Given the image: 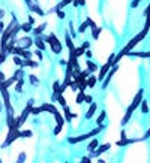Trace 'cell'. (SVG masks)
<instances>
[{"label":"cell","mask_w":150,"mask_h":163,"mask_svg":"<svg viewBox=\"0 0 150 163\" xmlns=\"http://www.w3.org/2000/svg\"><path fill=\"white\" fill-rule=\"evenodd\" d=\"M143 97H144V90L143 88H140L138 90V93L135 94V97H134V100H132V103L129 105V108L126 109V112H125V115H123V120H122V126H125V124H128L129 123V120H131V117H132V114H134V111L141 105V102H143Z\"/></svg>","instance_id":"1"},{"label":"cell","mask_w":150,"mask_h":163,"mask_svg":"<svg viewBox=\"0 0 150 163\" xmlns=\"http://www.w3.org/2000/svg\"><path fill=\"white\" fill-rule=\"evenodd\" d=\"M105 129V126L104 124H99L98 127H95V129H92L90 132H87V133H84V135H80V136H69L66 141H68V144H78V142H83V141H86V139H90V138H95L96 135H99L102 130Z\"/></svg>","instance_id":"2"},{"label":"cell","mask_w":150,"mask_h":163,"mask_svg":"<svg viewBox=\"0 0 150 163\" xmlns=\"http://www.w3.org/2000/svg\"><path fill=\"white\" fill-rule=\"evenodd\" d=\"M42 39H44V42L48 44V47L51 48V53H54V54H60L62 53L63 45H62V42L57 39V36L54 33H50L48 36H44L42 35Z\"/></svg>","instance_id":"3"},{"label":"cell","mask_w":150,"mask_h":163,"mask_svg":"<svg viewBox=\"0 0 150 163\" xmlns=\"http://www.w3.org/2000/svg\"><path fill=\"white\" fill-rule=\"evenodd\" d=\"M20 130H21V129H18L17 126L11 127V129H9V133H8V136H6V139H5V142L2 144V148H8L12 142H15V141L20 138Z\"/></svg>","instance_id":"4"},{"label":"cell","mask_w":150,"mask_h":163,"mask_svg":"<svg viewBox=\"0 0 150 163\" xmlns=\"http://www.w3.org/2000/svg\"><path fill=\"white\" fill-rule=\"evenodd\" d=\"M114 57H116V54H111V56L108 57L107 63H105V64L99 69V75H98V81H99V82H102V81L105 79L107 73H108V72H110V69L113 67V63H111V61H113V59H114Z\"/></svg>","instance_id":"5"},{"label":"cell","mask_w":150,"mask_h":163,"mask_svg":"<svg viewBox=\"0 0 150 163\" xmlns=\"http://www.w3.org/2000/svg\"><path fill=\"white\" fill-rule=\"evenodd\" d=\"M33 45V39L30 36H23L20 39H17V47H21L23 50H29Z\"/></svg>","instance_id":"6"},{"label":"cell","mask_w":150,"mask_h":163,"mask_svg":"<svg viewBox=\"0 0 150 163\" xmlns=\"http://www.w3.org/2000/svg\"><path fill=\"white\" fill-rule=\"evenodd\" d=\"M119 70V66L116 64V66H113L111 69H110V72L107 73V76H105V79L102 81V88H107L108 85H110V81H111V78L116 75V72Z\"/></svg>","instance_id":"7"},{"label":"cell","mask_w":150,"mask_h":163,"mask_svg":"<svg viewBox=\"0 0 150 163\" xmlns=\"http://www.w3.org/2000/svg\"><path fill=\"white\" fill-rule=\"evenodd\" d=\"M110 148H111V144H102V145H99V147L90 154V157H98V159H99V156L104 154L105 151H108Z\"/></svg>","instance_id":"8"},{"label":"cell","mask_w":150,"mask_h":163,"mask_svg":"<svg viewBox=\"0 0 150 163\" xmlns=\"http://www.w3.org/2000/svg\"><path fill=\"white\" fill-rule=\"evenodd\" d=\"M63 117H65V120H66V123H71L74 118H77V114H74V112H71V109H69V106L66 105V106H63Z\"/></svg>","instance_id":"9"},{"label":"cell","mask_w":150,"mask_h":163,"mask_svg":"<svg viewBox=\"0 0 150 163\" xmlns=\"http://www.w3.org/2000/svg\"><path fill=\"white\" fill-rule=\"evenodd\" d=\"M47 23H41V26H38V27H33V30H32V33L35 35V38H38V36H42L44 35V30L47 29Z\"/></svg>","instance_id":"10"},{"label":"cell","mask_w":150,"mask_h":163,"mask_svg":"<svg viewBox=\"0 0 150 163\" xmlns=\"http://www.w3.org/2000/svg\"><path fill=\"white\" fill-rule=\"evenodd\" d=\"M33 45L36 47V50H41V51H45V50H47V47H45V42H44L42 36L35 38V39H33Z\"/></svg>","instance_id":"11"},{"label":"cell","mask_w":150,"mask_h":163,"mask_svg":"<svg viewBox=\"0 0 150 163\" xmlns=\"http://www.w3.org/2000/svg\"><path fill=\"white\" fill-rule=\"evenodd\" d=\"M41 108H42V111L44 112H50V114H54V112H57V106L51 102V103H42L41 105Z\"/></svg>","instance_id":"12"},{"label":"cell","mask_w":150,"mask_h":163,"mask_svg":"<svg viewBox=\"0 0 150 163\" xmlns=\"http://www.w3.org/2000/svg\"><path fill=\"white\" fill-rule=\"evenodd\" d=\"M98 111V103H90L89 105V109L86 111V118L87 120H90V118H93V115H95V112Z\"/></svg>","instance_id":"13"},{"label":"cell","mask_w":150,"mask_h":163,"mask_svg":"<svg viewBox=\"0 0 150 163\" xmlns=\"http://www.w3.org/2000/svg\"><path fill=\"white\" fill-rule=\"evenodd\" d=\"M29 9H30L32 12H35V14H38L39 17H44V15L47 14V12H44V9H42V8H41L39 5H36V3H33V5H30V6H29Z\"/></svg>","instance_id":"14"},{"label":"cell","mask_w":150,"mask_h":163,"mask_svg":"<svg viewBox=\"0 0 150 163\" xmlns=\"http://www.w3.org/2000/svg\"><path fill=\"white\" fill-rule=\"evenodd\" d=\"M65 44H66V47H68L69 51H74V50H75V45H74V42H72V38L69 36V32L65 33Z\"/></svg>","instance_id":"15"},{"label":"cell","mask_w":150,"mask_h":163,"mask_svg":"<svg viewBox=\"0 0 150 163\" xmlns=\"http://www.w3.org/2000/svg\"><path fill=\"white\" fill-rule=\"evenodd\" d=\"M126 56H129V57H143V59H150V51H147V53H137V51H129Z\"/></svg>","instance_id":"16"},{"label":"cell","mask_w":150,"mask_h":163,"mask_svg":"<svg viewBox=\"0 0 150 163\" xmlns=\"http://www.w3.org/2000/svg\"><path fill=\"white\" fill-rule=\"evenodd\" d=\"M99 147V141L96 139V138H92V141L87 144V151H90V153H93L96 148Z\"/></svg>","instance_id":"17"},{"label":"cell","mask_w":150,"mask_h":163,"mask_svg":"<svg viewBox=\"0 0 150 163\" xmlns=\"http://www.w3.org/2000/svg\"><path fill=\"white\" fill-rule=\"evenodd\" d=\"M53 115H54V118H56V123H57V124H60V126H65V124H66V120H65V117H63V115H62L59 111H57V112H54Z\"/></svg>","instance_id":"18"},{"label":"cell","mask_w":150,"mask_h":163,"mask_svg":"<svg viewBox=\"0 0 150 163\" xmlns=\"http://www.w3.org/2000/svg\"><path fill=\"white\" fill-rule=\"evenodd\" d=\"M86 66H87V69H89L92 73L98 70V64H96V63H93V61H92V60H89V59H86Z\"/></svg>","instance_id":"19"},{"label":"cell","mask_w":150,"mask_h":163,"mask_svg":"<svg viewBox=\"0 0 150 163\" xmlns=\"http://www.w3.org/2000/svg\"><path fill=\"white\" fill-rule=\"evenodd\" d=\"M17 81H18V79H17V78H15L14 75H12V76H11L9 79H6V81H3V87L9 90V87H11V85H14V84H15Z\"/></svg>","instance_id":"20"},{"label":"cell","mask_w":150,"mask_h":163,"mask_svg":"<svg viewBox=\"0 0 150 163\" xmlns=\"http://www.w3.org/2000/svg\"><path fill=\"white\" fill-rule=\"evenodd\" d=\"M96 82H98V76L90 75V76L87 78V87H89V88H93V87L96 85Z\"/></svg>","instance_id":"21"},{"label":"cell","mask_w":150,"mask_h":163,"mask_svg":"<svg viewBox=\"0 0 150 163\" xmlns=\"http://www.w3.org/2000/svg\"><path fill=\"white\" fill-rule=\"evenodd\" d=\"M23 87H24V78H20L15 82V91L17 93H23Z\"/></svg>","instance_id":"22"},{"label":"cell","mask_w":150,"mask_h":163,"mask_svg":"<svg viewBox=\"0 0 150 163\" xmlns=\"http://www.w3.org/2000/svg\"><path fill=\"white\" fill-rule=\"evenodd\" d=\"M105 118H107V111H101V114H99V117L96 118V124L99 126V124H104V121H105Z\"/></svg>","instance_id":"23"},{"label":"cell","mask_w":150,"mask_h":163,"mask_svg":"<svg viewBox=\"0 0 150 163\" xmlns=\"http://www.w3.org/2000/svg\"><path fill=\"white\" fill-rule=\"evenodd\" d=\"M140 139H120L119 142H117V145L119 147H125V145H129V144H132V142H138Z\"/></svg>","instance_id":"24"},{"label":"cell","mask_w":150,"mask_h":163,"mask_svg":"<svg viewBox=\"0 0 150 163\" xmlns=\"http://www.w3.org/2000/svg\"><path fill=\"white\" fill-rule=\"evenodd\" d=\"M21 30H23L26 35H29V33L33 30V26H32V24H29V23H24V24H21Z\"/></svg>","instance_id":"25"},{"label":"cell","mask_w":150,"mask_h":163,"mask_svg":"<svg viewBox=\"0 0 150 163\" xmlns=\"http://www.w3.org/2000/svg\"><path fill=\"white\" fill-rule=\"evenodd\" d=\"M101 32H102V29H101V27H95V29H92V38H93L95 41H98V39H99Z\"/></svg>","instance_id":"26"},{"label":"cell","mask_w":150,"mask_h":163,"mask_svg":"<svg viewBox=\"0 0 150 163\" xmlns=\"http://www.w3.org/2000/svg\"><path fill=\"white\" fill-rule=\"evenodd\" d=\"M74 53H75V57H77V59H80V57H83V56H84L86 50H84L83 47H77V48L74 50Z\"/></svg>","instance_id":"27"},{"label":"cell","mask_w":150,"mask_h":163,"mask_svg":"<svg viewBox=\"0 0 150 163\" xmlns=\"http://www.w3.org/2000/svg\"><path fill=\"white\" fill-rule=\"evenodd\" d=\"M12 60H14V63H15L18 67H24V60H23L21 57H18V56H14V57H12Z\"/></svg>","instance_id":"28"},{"label":"cell","mask_w":150,"mask_h":163,"mask_svg":"<svg viewBox=\"0 0 150 163\" xmlns=\"http://www.w3.org/2000/svg\"><path fill=\"white\" fill-rule=\"evenodd\" d=\"M24 67H38V61L29 59V60H24Z\"/></svg>","instance_id":"29"},{"label":"cell","mask_w":150,"mask_h":163,"mask_svg":"<svg viewBox=\"0 0 150 163\" xmlns=\"http://www.w3.org/2000/svg\"><path fill=\"white\" fill-rule=\"evenodd\" d=\"M29 81H30V84L33 85V87H38L39 85V78L38 76H35V75H29Z\"/></svg>","instance_id":"30"},{"label":"cell","mask_w":150,"mask_h":163,"mask_svg":"<svg viewBox=\"0 0 150 163\" xmlns=\"http://www.w3.org/2000/svg\"><path fill=\"white\" fill-rule=\"evenodd\" d=\"M32 57H33V53L29 51V50H24L23 54H21V59H23V60H29V59H32Z\"/></svg>","instance_id":"31"},{"label":"cell","mask_w":150,"mask_h":163,"mask_svg":"<svg viewBox=\"0 0 150 163\" xmlns=\"http://www.w3.org/2000/svg\"><path fill=\"white\" fill-rule=\"evenodd\" d=\"M84 96H86L84 91H78V94H77V103L78 105H83L84 103Z\"/></svg>","instance_id":"32"},{"label":"cell","mask_w":150,"mask_h":163,"mask_svg":"<svg viewBox=\"0 0 150 163\" xmlns=\"http://www.w3.org/2000/svg\"><path fill=\"white\" fill-rule=\"evenodd\" d=\"M33 132L32 130H20V138H32Z\"/></svg>","instance_id":"33"},{"label":"cell","mask_w":150,"mask_h":163,"mask_svg":"<svg viewBox=\"0 0 150 163\" xmlns=\"http://www.w3.org/2000/svg\"><path fill=\"white\" fill-rule=\"evenodd\" d=\"M140 106H141V112H143V114H147V112H149V103H147V100L143 99V102H141Z\"/></svg>","instance_id":"34"},{"label":"cell","mask_w":150,"mask_h":163,"mask_svg":"<svg viewBox=\"0 0 150 163\" xmlns=\"http://www.w3.org/2000/svg\"><path fill=\"white\" fill-rule=\"evenodd\" d=\"M41 112H44L41 106H33V108H32V111H30V115H39Z\"/></svg>","instance_id":"35"},{"label":"cell","mask_w":150,"mask_h":163,"mask_svg":"<svg viewBox=\"0 0 150 163\" xmlns=\"http://www.w3.org/2000/svg\"><path fill=\"white\" fill-rule=\"evenodd\" d=\"M60 85H62V84H60L59 81H54V82H53V93H56L57 96H59V90H60Z\"/></svg>","instance_id":"36"},{"label":"cell","mask_w":150,"mask_h":163,"mask_svg":"<svg viewBox=\"0 0 150 163\" xmlns=\"http://www.w3.org/2000/svg\"><path fill=\"white\" fill-rule=\"evenodd\" d=\"M57 102L60 103V106H62V108L68 105V103H66V99L63 97V94H59V96H57Z\"/></svg>","instance_id":"37"},{"label":"cell","mask_w":150,"mask_h":163,"mask_svg":"<svg viewBox=\"0 0 150 163\" xmlns=\"http://www.w3.org/2000/svg\"><path fill=\"white\" fill-rule=\"evenodd\" d=\"M69 30H71L69 36H71L72 39H75V38H77V35H75V27H74V23H69Z\"/></svg>","instance_id":"38"},{"label":"cell","mask_w":150,"mask_h":163,"mask_svg":"<svg viewBox=\"0 0 150 163\" xmlns=\"http://www.w3.org/2000/svg\"><path fill=\"white\" fill-rule=\"evenodd\" d=\"M26 159H27V154H26V153H20V156H18V159H17V163H24Z\"/></svg>","instance_id":"39"},{"label":"cell","mask_w":150,"mask_h":163,"mask_svg":"<svg viewBox=\"0 0 150 163\" xmlns=\"http://www.w3.org/2000/svg\"><path fill=\"white\" fill-rule=\"evenodd\" d=\"M86 23H87V26H89L90 29H95V27H98V26H96V23H95L92 18H86Z\"/></svg>","instance_id":"40"},{"label":"cell","mask_w":150,"mask_h":163,"mask_svg":"<svg viewBox=\"0 0 150 163\" xmlns=\"http://www.w3.org/2000/svg\"><path fill=\"white\" fill-rule=\"evenodd\" d=\"M87 27H89V26H87V23H86V21H84V23H81V26L78 27V33H84V32L87 30Z\"/></svg>","instance_id":"41"},{"label":"cell","mask_w":150,"mask_h":163,"mask_svg":"<svg viewBox=\"0 0 150 163\" xmlns=\"http://www.w3.org/2000/svg\"><path fill=\"white\" fill-rule=\"evenodd\" d=\"M33 54L38 57V60H44V51H41V50H36Z\"/></svg>","instance_id":"42"},{"label":"cell","mask_w":150,"mask_h":163,"mask_svg":"<svg viewBox=\"0 0 150 163\" xmlns=\"http://www.w3.org/2000/svg\"><path fill=\"white\" fill-rule=\"evenodd\" d=\"M80 163H92V157L90 156H83L81 160H80Z\"/></svg>","instance_id":"43"},{"label":"cell","mask_w":150,"mask_h":163,"mask_svg":"<svg viewBox=\"0 0 150 163\" xmlns=\"http://www.w3.org/2000/svg\"><path fill=\"white\" fill-rule=\"evenodd\" d=\"M84 103H87V105L93 103V97H92L90 94H86V96H84Z\"/></svg>","instance_id":"44"},{"label":"cell","mask_w":150,"mask_h":163,"mask_svg":"<svg viewBox=\"0 0 150 163\" xmlns=\"http://www.w3.org/2000/svg\"><path fill=\"white\" fill-rule=\"evenodd\" d=\"M56 14H57V18H59V20H63V18L66 17V14H65V11H62V9H59V11H57Z\"/></svg>","instance_id":"45"},{"label":"cell","mask_w":150,"mask_h":163,"mask_svg":"<svg viewBox=\"0 0 150 163\" xmlns=\"http://www.w3.org/2000/svg\"><path fill=\"white\" fill-rule=\"evenodd\" d=\"M6 57H8V54H6V53H0V64H2V63H5Z\"/></svg>","instance_id":"46"},{"label":"cell","mask_w":150,"mask_h":163,"mask_svg":"<svg viewBox=\"0 0 150 163\" xmlns=\"http://www.w3.org/2000/svg\"><path fill=\"white\" fill-rule=\"evenodd\" d=\"M84 57H86V59H89V60H90V59H92V57H93V53H92V51H90V50H86V53H84Z\"/></svg>","instance_id":"47"},{"label":"cell","mask_w":150,"mask_h":163,"mask_svg":"<svg viewBox=\"0 0 150 163\" xmlns=\"http://www.w3.org/2000/svg\"><path fill=\"white\" fill-rule=\"evenodd\" d=\"M62 129H63V126H60V124H57V126L54 127V135H59V133L62 132Z\"/></svg>","instance_id":"48"},{"label":"cell","mask_w":150,"mask_h":163,"mask_svg":"<svg viewBox=\"0 0 150 163\" xmlns=\"http://www.w3.org/2000/svg\"><path fill=\"white\" fill-rule=\"evenodd\" d=\"M5 29H6V26H5V23L0 20V36H2V33L5 32Z\"/></svg>","instance_id":"49"},{"label":"cell","mask_w":150,"mask_h":163,"mask_svg":"<svg viewBox=\"0 0 150 163\" xmlns=\"http://www.w3.org/2000/svg\"><path fill=\"white\" fill-rule=\"evenodd\" d=\"M140 2H141V0H132V3H131V8H137V6L140 5Z\"/></svg>","instance_id":"50"},{"label":"cell","mask_w":150,"mask_h":163,"mask_svg":"<svg viewBox=\"0 0 150 163\" xmlns=\"http://www.w3.org/2000/svg\"><path fill=\"white\" fill-rule=\"evenodd\" d=\"M69 87H71V90H72V91H77V90H78V85H77L74 81L71 82V85H69Z\"/></svg>","instance_id":"51"},{"label":"cell","mask_w":150,"mask_h":163,"mask_svg":"<svg viewBox=\"0 0 150 163\" xmlns=\"http://www.w3.org/2000/svg\"><path fill=\"white\" fill-rule=\"evenodd\" d=\"M81 47H83L84 50H89V48H90V42H89V41H86V42H83V45H81Z\"/></svg>","instance_id":"52"},{"label":"cell","mask_w":150,"mask_h":163,"mask_svg":"<svg viewBox=\"0 0 150 163\" xmlns=\"http://www.w3.org/2000/svg\"><path fill=\"white\" fill-rule=\"evenodd\" d=\"M27 20H29V24H32V26H35V18H33L32 15H29V17H27Z\"/></svg>","instance_id":"53"},{"label":"cell","mask_w":150,"mask_h":163,"mask_svg":"<svg viewBox=\"0 0 150 163\" xmlns=\"http://www.w3.org/2000/svg\"><path fill=\"white\" fill-rule=\"evenodd\" d=\"M149 138H150V129H149V130H147V132L144 133V136H143L141 139H149Z\"/></svg>","instance_id":"54"},{"label":"cell","mask_w":150,"mask_h":163,"mask_svg":"<svg viewBox=\"0 0 150 163\" xmlns=\"http://www.w3.org/2000/svg\"><path fill=\"white\" fill-rule=\"evenodd\" d=\"M0 81H6V76H5V73L0 70Z\"/></svg>","instance_id":"55"},{"label":"cell","mask_w":150,"mask_h":163,"mask_svg":"<svg viewBox=\"0 0 150 163\" xmlns=\"http://www.w3.org/2000/svg\"><path fill=\"white\" fill-rule=\"evenodd\" d=\"M59 63H60L62 66H63V64L66 66V64H68V60H65V59H60V60H59Z\"/></svg>","instance_id":"56"},{"label":"cell","mask_w":150,"mask_h":163,"mask_svg":"<svg viewBox=\"0 0 150 163\" xmlns=\"http://www.w3.org/2000/svg\"><path fill=\"white\" fill-rule=\"evenodd\" d=\"M78 5H81V6H84V5H86V0H78Z\"/></svg>","instance_id":"57"},{"label":"cell","mask_w":150,"mask_h":163,"mask_svg":"<svg viewBox=\"0 0 150 163\" xmlns=\"http://www.w3.org/2000/svg\"><path fill=\"white\" fill-rule=\"evenodd\" d=\"M120 135H122V139H126V133H125V130H122Z\"/></svg>","instance_id":"58"},{"label":"cell","mask_w":150,"mask_h":163,"mask_svg":"<svg viewBox=\"0 0 150 163\" xmlns=\"http://www.w3.org/2000/svg\"><path fill=\"white\" fill-rule=\"evenodd\" d=\"M24 2L27 3V6H30V5H33V2H32V0H24Z\"/></svg>","instance_id":"59"},{"label":"cell","mask_w":150,"mask_h":163,"mask_svg":"<svg viewBox=\"0 0 150 163\" xmlns=\"http://www.w3.org/2000/svg\"><path fill=\"white\" fill-rule=\"evenodd\" d=\"M98 163H105V160H102V159H98Z\"/></svg>","instance_id":"60"},{"label":"cell","mask_w":150,"mask_h":163,"mask_svg":"<svg viewBox=\"0 0 150 163\" xmlns=\"http://www.w3.org/2000/svg\"><path fill=\"white\" fill-rule=\"evenodd\" d=\"M0 163H3V162H2V159H0Z\"/></svg>","instance_id":"61"}]
</instances>
